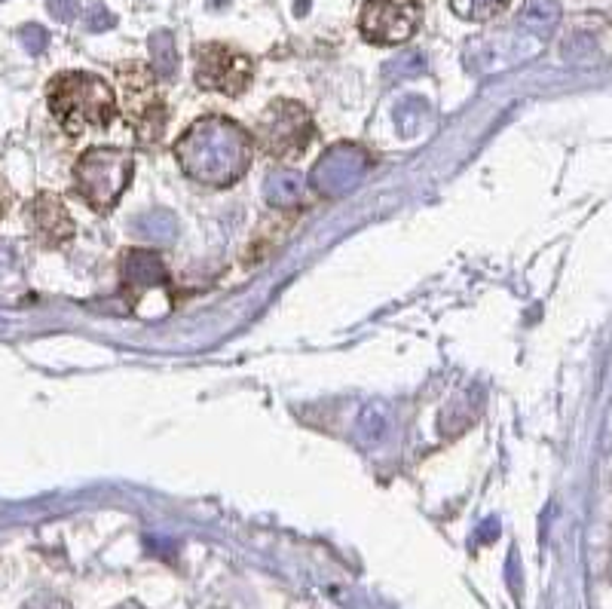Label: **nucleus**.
<instances>
[{"label":"nucleus","instance_id":"1","mask_svg":"<svg viewBox=\"0 0 612 609\" xmlns=\"http://www.w3.org/2000/svg\"><path fill=\"white\" fill-rule=\"evenodd\" d=\"M254 138L230 117L212 114L196 120L175 144L184 175L206 187H230L251 166Z\"/></svg>","mask_w":612,"mask_h":609},{"label":"nucleus","instance_id":"2","mask_svg":"<svg viewBox=\"0 0 612 609\" xmlns=\"http://www.w3.org/2000/svg\"><path fill=\"white\" fill-rule=\"evenodd\" d=\"M49 108H53L65 132L80 135L92 126H108L114 120L117 95L95 74L68 71L49 83Z\"/></svg>","mask_w":612,"mask_h":609},{"label":"nucleus","instance_id":"3","mask_svg":"<svg viewBox=\"0 0 612 609\" xmlns=\"http://www.w3.org/2000/svg\"><path fill=\"white\" fill-rule=\"evenodd\" d=\"M135 160L120 147H92L74 166V187L95 212H111L129 187Z\"/></svg>","mask_w":612,"mask_h":609},{"label":"nucleus","instance_id":"4","mask_svg":"<svg viewBox=\"0 0 612 609\" xmlns=\"http://www.w3.org/2000/svg\"><path fill=\"white\" fill-rule=\"evenodd\" d=\"M316 135V123L303 105L288 98H279L261 114L258 126H254V141L261 144L264 154H270L273 160L285 163L300 157L306 147H310Z\"/></svg>","mask_w":612,"mask_h":609},{"label":"nucleus","instance_id":"5","mask_svg":"<svg viewBox=\"0 0 612 609\" xmlns=\"http://www.w3.org/2000/svg\"><path fill=\"white\" fill-rule=\"evenodd\" d=\"M117 74L123 86V114L129 126L138 132L141 141H160L166 129V105L163 95L157 92V83H153L157 74L141 68L138 62L123 65Z\"/></svg>","mask_w":612,"mask_h":609},{"label":"nucleus","instance_id":"6","mask_svg":"<svg viewBox=\"0 0 612 609\" xmlns=\"http://www.w3.org/2000/svg\"><path fill=\"white\" fill-rule=\"evenodd\" d=\"M254 77V65L239 49L224 43L196 46V83L209 92L242 95Z\"/></svg>","mask_w":612,"mask_h":609},{"label":"nucleus","instance_id":"7","mask_svg":"<svg viewBox=\"0 0 612 609\" xmlns=\"http://www.w3.org/2000/svg\"><path fill=\"white\" fill-rule=\"evenodd\" d=\"M420 19H423L420 0H365L359 28L371 43L395 46L414 37Z\"/></svg>","mask_w":612,"mask_h":609},{"label":"nucleus","instance_id":"8","mask_svg":"<svg viewBox=\"0 0 612 609\" xmlns=\"http://www.w3.org/2000/svg\"><path fill=\"white\" fill-rule=\"evenodd\" d=\"M368 169H371L368 150L359 144L343 141V144H334L331 150H325V157L310 172V184L325 196H340L359 184L368 175Z\"/></svg>","mask_w":612,"mask_h":609},{"label":"nucleus","instance_id":"9","mask_svg":"<svg viewBox=\"0 0 612 609\" xmlns=\"http://www.w3.org/2000/svg\"><path fill=\"white\" fill-rule=\"evenodd\" d=\"M123 288L132 303H138L144 294L169 288V270L160 261V255H153L147 248H132L123 255Z\"/></svg>","mask_w":612,"mask_h":609},{"label":"nucleus","instance_id":"10","mask_svg":"<svg viewBox=\"0 0 612 609\" xmlns=\"http://www.w3.org/2000/svg\"><path fill=\"white\" fill-rule=\"evenodd\" d=\"M31 224H34V233L43 245H65L71 236H74V221L65 209V202L53 193H40L34 202H31Z\"/></svg>","mask_w":612,"mask_h":609},{"label":"nucleus","instance_id":"11","mask_svg":"<svg viewBox=\"0 0 612 609\" xmlns=\"http://www.w3.org/2000/svg\"><path fill=\"white\" fill-rule=\"evenodd\" d=\"M264 196H267L270 206H276V209H291V206H297L300 196H303V178H300V172L285 169V166L273 169V172L267 175Z\"/></svg>","mask_w":612,"mask_h":609},{"label":"nucleus","instance_id":"12","mask_svg":"<svg viewBox=\"0 0 612 609\" xmlns=\"http://www.w3.org/2000/svg\"><path fill=\"white\" fill-rule=\"evenodd\" d=\"M150 56H153V74L169 80L178 68V53H175V40L169 31H157L150 37Z\"/></svg>","mask_w":612,"mask_h":609},{"label":"nucleus","instance_id":"13","mask_svg":"<svg viewBox=\"0 0 612 609\" xmlns=\"http://www.w3.org/2000/svg\"><path fill=\"white\" fill-rule=\"evenodd\" d=\"M557 19H560V10L551 0H530L521 13V25L530 28L533 34H548L557 25Z\"/></svg>","mask_w":612,"mask_h":609},{"label":"nucleus","instance_id":"14","mask_svg":"<svg viewBox=\"0 0 612 609\" xmlns=\"http://www.w3.org/2000/svg\"><path fill=\"white\" fill-rule=\"evenodd\" d=\"M135 233L147 236V239H157V242H169L178 233V224L169 212H147L141 218H135Z\"/></svg>","mask_w":612,"mask_h":609},{"label":"nucleus","instance_id":"15","mask_svg":"<svg viewBox=\"0 0 612 609\" xmlns=\"http://www.w3.org/2000/svg\"><path fill=\"white\" fill-rule=\"evenodd\" d=\"M450 7L459 19H469V22H487L493 16H499L508 0H450Z\"/></svg>","mask_w":612,"mask_h":609},{"label":"nucleus","instance_id":"16","mask_svg":"<svg viewBox=\"0 0 612 609\" xmlns=\"http://www.w3.org/2000/svg\"><path fill=\"white\" fill-rule=\"evenodd\" d=\"M359 432H362L365 441H380V438H383V432H386V417H383V411L377 408V404H368V408L362 411Z\"/></svg>","mask_w":612,"mask_h":609},{"label":"nucleus","instance_id":"17","mask_svg":"<svg viewBox=\"0 0 612 609\" xmlns=\"http://www.w3.org/2000/svg\"><path fill=\"white\" fill-rule=\"evenodd\" d=\"M19 37H22V43H25V49H28L31 56H40L43 49H46V43H49V34L40 25H25L19 31Z\"/></svg>","mask_w":612,"mask_h":609},{"label":"nucleus","instance_id":"18","mask_svg":"<svg viewBox=\"0 0 612 609\" xmlns=\"http://www.w3.org/2000/svg\"><path fill=\"white\" fill-rule=\"evenodd\" d=\"M426 68V62H423V56H417V53H411V56H401V59H395V62H389L386 65V74H392V71H398V77H414V74H420Z\"/></svg>","mask_w":612,"mask_h":609},{"label":"nucleus","instance_id":"19","mask_svg":"<svg viewBox=\"0 0 612 609\" xmlns=\"http://www.w3.org/2000/svg\"><path fill=\"white\" fill-rule=\"evenodd\" d=\"M114 22H117V19H114V16L105 10V7H92V10H89V16H86V28H89V31H105V28H114Z\"/></svg>","mask_w":612,"mask_h":609},{"label":"nucleus","instance_id":"20","mask_svg":"<svg viewBox=\"0 0 612 609\" xmlns=\"http://www.w3.org/2000/svg\"><path fill=\"white\" fill-rule=\"evenodd\" d=\"M49 13H53L59 22H71L80 13V4L77 0H49Z\"/></svg>","mask_w":612,"mask_h":609},{"label":"nucleus","instance_id":"21","mask_svg":"<svg viewBox=\"0 0 612 609\" xmlns=\"http://www.w3.org/2000/svg\"><path fill=\"white\" fill-rule=\"evenodd\" d=\"M25 609H68V606L59 603V600H37V603H31V606H25Z\"/></svg>","mask_w":612,"mask_h":609},{"label":"nucleus","instance_id":"22","mask_svg":"<svg viewBox=\"0 0 612 609\" xmlns=\"http://www.w3.org/2000/svg\"><path fill=\"white\" fill-rule=\"evenodd\" d=\"M123 609H138V606H123Z\"/></svg>","mask_w":612,"mask_h":609}]
</instances>
